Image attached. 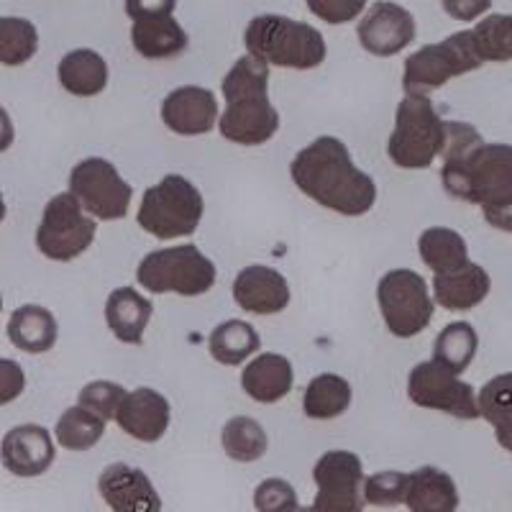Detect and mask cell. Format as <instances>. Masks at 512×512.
I'll return each instance as SVG.
<instances>
[{
    "instance_id": "obj_1",
    "label": "cell",
    "mask_w": 512,
    "mask_h": 512,
    "mask_svg": "<svg viewBox=\"0 0 512 512\" xmlns=\"http://www.w3.org/2000/svg\"><path fill=\"white\" fill-rule=\"evenodd\" d=\"M443 190L456 200L500 210L512 205V146L484 144L472 123L446 121L443 144Z\"/></svg>"
},
{
    "instance_id": "obj_2",
    "label": "cell",
    "mask_w": 512,
    "mask_h": 512,
    "mask_svg": "<svg viewBox=\"0 0 512 512\" xmlns=\"http://www.w3.org/2000/svg\"><path fill=\"white\" fill-rule=\"evenodd\" d=\"M290 177L303 195L338 216H364L377 203V185L351 159L349 146L336 136H320L297 152Z\"/></svg>"
},
{
    "instance_id": "obj_3",
    "label": "cell",
    "mask_w": 512,
    "mask_h": 512,
    "mask_svg": "<svg viewBox=\"0 0 512 512\" xmlns=\"http://www.w3.org/2000/svg\"><path fill=\"white\" fill-rule=\"evenodd\" d=\"M226 111L218 118V131L226 141L241 146H262L280 131V113L269 100V64L241 57L221 85Z\"/></svg>"
},
{
    "instance_id": "obj_4",
    "label": "cell",
    "mask_w": 512,
    "mask_h": 512,
    "mask_svg": "<svg viewBox=\"0 0 512 512\" xmlns=\"http://www.w3.org/2000/svg\"><path fill=\"white\" fill-rule=\"evenodd\" d=\"M244 44L251 57L287 70H315L328 54L326 39L315 26L274 13L251 18Z\"/></svg>"
},
{
    "instance_id": "obj_5",
    "label": "cell",
    "mask_w": 512,
    "mask_h": 512,
    "mask_svg": "<svg viewBox=\"0 0 512 512\" xmlns=\"http://www.w3.org/2000/svg\"><path fill=\"white\" fill-rule=\"evenodd\" d=\"M446 144V121L428 95H405L397 105L395 131L387 144L392 164L400 169H428Z\"/></svg>"
},
{
    "instance_id": "obj_6",
    "label": "cell",
    "mask_w": 512,
    "mask_h": 512,
    "mask_svg": "<svg viewBox=\"0 0 512 512\" xmlns=\"http://www.w3.org/2000/svg\"><path fill=\"white\" fill-rule=\"evenodd\" d=\"M203 195L187 177L167 175L157 185L146 187L139 205V226L157 239L169 241L192 236L203 221Z\"/></svg>"
},
{
    "instance_id": "obj_7",
    "label": "cell",
    "mask_w": 512,
    "mask_h": 512,
    "mask_svg": "<svg viewBox=\"0 0 512 512\" xmlns=\"http://www.w3.org/2000/svg\"><path fill=\"white\" fill-rule=\"evenodd\" d=\"M136 282L152 295L198 297L216 285V264L195 244L172 246L146 254L136 269Z\"/></svg>"
},
{
    "instance_id": "obj_8",
    "label": "cell",
    "mask_w": 512,
    "mask_h": 512,
    "mask_svg": "<svg viewBox=\"0 0 512 512\" xmlns=\"http://www.w3.org/2000/svg\"><path fill=\"white\" fill-rule=\"evenodd\" d=\"M472 31H459L438 44H428L405 59L402 88L408 95H428L443 88L448 80L482 67Z\"/></svg>"
},
{
    "instance_id": "obj_9",
    "label": "cell",
    "mask_w": 512,
    "mask_h": 512,
    "mask_svg": "<svg viewBox=\"0 0 512 512\" xmlns=\"http://www.w3.org/2000/svg\"><path fill=\"white\" fill-rule=\"evenodd\" d=\"M377 303L384 326L392 336L413 338L431 326L433 297L428 285L413 269H392L379 280Z\"/></svg>"
},
{
    "instance_id": "obj_10",
    "label": "cell",
    "mask_w": 512,
    "mask_h": 512,
    "mask_svg": "<svg viewBox=\"0 0 512 512\" xmlns=\"http://www.w3.org/2000/svg\"><path fill=\"white\" fill-rule=\"evenodd\" d=\"M95 221L85 216L72 192H59L47 203L36 228V249L52 262H72L93 246Z\"/></svg>"
},
{
    "instance_id": "obj_11",
    "label": "cell",
    "mask_w": 512,
    "mask_h": 512,
    "mask_svg": "<svg viewBox=\"0 0 512 512\" xmlns=\"http://www.w3.org/2000/svg\"><path fill=\"white\" fill-rule=\"evenodd\" d=\"M70 192L95 221H121L128 216L134 190L108 159L90 157L70 172Z\"/></svg>"
},
{
    "instance_id": "obj_12",
    "label": "cell",
    "mask_w": 512,
    "mask_h": 512,
    "mask_svg": "<svg viewBox=\"0 0 512 512\" xmlns=\"http://www.w3.org/2000/svg\"><path fill=\"white\" fill-rule=\"evenodd\" d=\"M408 397L425 410H441L459 420H477V392L438 361H420L408 377Z\"/></svg>"
},
{
    "instance_id": "obj_13",
    "label": "cell",
    "mask_w": 512,
    "mask_h": 512,
    "mask_svg": "<svg viewBox=\"0 0 512 512\" xmlns=\"http://www.w3.org/2000/svg\"><path fill=\"white\" fill-rule=\"evenodd\" d=\"M318 484L313 507L318 512H364V466L351 451H326L313 469Z\"/></svg>"
},
{
    "instance_id": "obj_14",
    "label": "cell",
    "mask_w": 512,
    "mask_h": 512,
    "mask_svg": "<svg viewBox=\"0 0 512 512\" xmlns=\"http://www.w3.org/2000/svg\"><path fill=\"white\" fill-rule=\"evenodd\" d=\"M356 34L361 47L374 57H395L415 41V18L408 8L379 0L364 13Z\"/></svg>"
},
{
    "instance_id": "obj_15",
    "label": "cell",
    "mask_w": 512,
    "mask_h": 512,
    "mask_svg": "<svg viewBox=\"0 0 512 512\" xmlns=\"http://www.w3.org/2000/svg\"><path fill=\"white\" fill-rule=\"evenodd\" d=\"M57 459L52 433L44 425H16L3 436L0 443V461L16 477H39L49 472Z\"/></svg>"
},
{
    "instance_id": "obj_16",
    "label": "cell",
    "mask_w": 512,
    "mask_h": 512,
    "mask_svg": "<svg viewBox=\"0 0 512 512\" xmlns=\"http://www.w3.org/2000/svg\"><path fill=\"white\" fill-rule=\"evenodd\" d=\"M100 497L113 512H162V497L141 469L128 464L105 466L98 479Z\"/></svg>"
},
{
    "instance_id": "obj_17",
    "label": "cell",
    "mask_w": 512,
    "mask_h": 512,
    "mask_svg": "<svg viewBox=\"0 0 512 512\" xmlns=\"http://www.w3.org/2000/svg\"><path fill=\"white\" fill-rule=\"evenodd\" d=\"M162 121L177 136L210 134L218 123V100L208 88L185 85L164 98Z\"/></svg>"
},
{
    "instance_id": "obj_18",
    "label": "cell",
    "mask_w": 512,
    "mask_h": 512,
    "mask_svg": "<svg viewBox=\"0 0 512 512\" xmlns=\"http://www.w3.org/2000/svg\"><path fill=\"white\" fill-rule=\"evenodd\" d=\"M233 300L251 315H277L290 305V285L277 269L251 264L236 274Z\"/></svg>"
},
{
    "instance_id": "obj_19",
    "label": "cell",
    "mask_w": 512,
    "mask_h": 512,
    "mask_svg": "<svg viewBox=\"0 0 512 512\" xmlns=\"http://www.w3.org/2000/svg\"><path fill=\"white\" fill-rule=\"evenodd\" d=\"M169 400L152 387H139L126 392L121 408L116 413V423L123 433L141 443H157L169 428Z\"/></svg>"
},
{
    "instance_id": "obj_20",
    "label": "cell",
    "mask_w": 512,
    "mask_h": 512,
    "mask_svg": "<svg viewBox=\"0 0 512 512\" xmlns=\"http://www.w3.org/2000/svg\"><path fill=\"white\" fill-rule=\"evenodd\" d=\"M489 287H492V280H489L487 269L474 262H466L454 272L433 277V297L441 308L451 310V313H466V310L482 305L484 297L489 295Z\"/></svg>"
},
{
    "instance_id": "obj_21",
    "label": "cell",
    "mask_w": 512,
    "mask_h": 512,
    "mask_svg": "<svg viewBox=\"0 0 512 512\" xmlns=\"http://www.w3.org/2000/svg\"><path fill=\"white\" fill-rule=\"evenodd\" d=\"M154 313L152 300L134 290V287H118L105 300V323L113 336L128 346L144 344V331Z\"/></svg>"
},
{
    "instance_id": "obj_22",
    "label": "cell",
    "mask_w": 512,
    "mask_h": 512,
    "mask_svg": "<svg viewBox=\"0 0 512 512\" xmlns=\"http://www.w3.org/2000/svg\"><path fill=\"white\" fill-rule=\"evenodd\" d=\"M292 382H295V372H292L290 359L282 354H269V351L251 359L241 372L244 392L262 405H272L290 395Z\"/></svg>"
},
{
    "instance_id": "obj_23",
    "label": "cell",
    "mask_w": 512,
    "mask_h": 512,
    "mask_svg": "<svg viewBox=\"0 0 512 512\" xmlns=\"http://www.w3.org/2000/svg\"><path fill=\"white\" fill-rule=\"evenodd\" d=\"M131 44L144 59H172L185 52L190 39L172 13H157L136 18L131 26Z\"/></svg>"
},
{
    "instance_id": "obj_24",
    "label": "cell",
    "mask_w": 512,
    "mask_h": 512,
    "mask_svg": "<svg viewBox=\"0 0 512 512\" xmlns=\"http://www.w3.org/2000/svg\"><path fill=\"white\" fill-rule=\"evenodd\" d=\"M405 505L410 512H456L459 510V489L451 474L436 466H420L410 474Z\"/></svg>"
},
{
    "instance_id": "obj_25",
    "label": "cell",
    "mask_w": 512,
    "mask_h": 512,
    "mask_svg": "<svg viewBox=\"0 0 512 512\" xmlns=\"http://www.w3.org/2000/svg\"><path fill=\"white\" fill-rule=\"evenodd\" d=\"M8 338L18 351L47 354L54 349L59 336L57 318L41 305H21L8 320Z\"/></svg>"
},
{
    "instance_id": "obj_26",
    "label": "cell",
    "mask_w": 512,
    "mask_h": 512,
    "mask_svg": "<svg viewBox=\"0 0 512 512\" xmlns=\"http://www.w3.org/2000/svg\"><path fill=\"white\" fill-rule=\"evenodd\" d=\"M59 85L77 98H93L108 88V64L93 49H75L57 67Z\"/></svg>"
},
{
    "instance_id": "obj_27",
    "label": "cell",
    "mask_w": 512,
    "mask_h": 512,
    "mask_svg": "<svg viewBox=\"0 0 512 512\" xmlns=\"http://www.w3.org/2000/svg\"><path fill=\"white\" fill-rule=\"evenodd\" d=\"M210 356L223 367H239L249 356L259 354L262 338L246 320H226L208 336Z\"/></svg>"
},
{
    "instance_id": "obj_28",
    "label": "cell",
    "mask_w": 512,
    "mask_h": 512,
    "mask_svg": "<svg viewBox=\"0 0 512 512\" xmlns=\"http://www.w3.org/2000/svg\"><path fill=\"white\" fill-rule=\"evenodd\" d=\"M418 251L423 264L433 274L454 272V269L464 267L469 262V249H466L464 236L456 233L454 228H425L418 239Z\"/></svg>"
},
{
    "instance_id": "obj_29",
    "label": "cell",
    "mask_w": 512,
    "mask_h": 512,
    "mask_svg": "<svg viewBox=\"0 0 512 512\" xmlns=\"http://www.w3.org/2000/svg\"><path fill=\"white\" fill-rule=\"evenodd\" d=\"M479 415L495 428L497 443L512 454V372L489 379L477 395Z\"/></svg>"
},
{
    "instance_id": "obj_30",
    "label": "cell",
    "mask_w": 512,
    "mask_h": 512,
    "mask_svg": "<svg viewBox=\"0 0 512 512\" xmlns=\"http://www.w3.org/2000/svg\"><path fill=\"white\" fill-rule=\"evenodd\" d=\"M351 405V384L341 374H318L303 395V410L313 420H333Z\"/></svg>"
},
{
    "instance_id": "obj_31",
    "label": "cell",
    "mask_w": 512,
    "mask_h": 512,
    "mask_svg": "<svg viewBox=\"0 0 512 512\" xmlns=\"http://www.w3.org/2000/svg\"><path fill=\"white\" fill-rule=\"evenodd\" d=\"M479 349V336L474 331L472 323L456 320L448 323L441 333L436 336V346H433V361L443 364L454 374H461L469 369Z\"/></svg>"
},
{
    "instance_id": "obj_32",
    "label": "cell",
    "mask_w": 512,
    "mask_h": 512,
    "mask_svg": "<svg viewBox=\"0 0 512 512\" xmlns=\"http://www.w3.org/2000/svg\"><path fill=\"white\" fill-rule=\"evenodd\" d=\"M221 443L228 459L251 464L267 454V431L249 415H236L223 425Z\"/></svg>"
},
{
    "instance_id": "obj_33",
    "label": "cell",
    "mask_w": 512,
    "mask_h": 512,
    "mask_svg": "<svg viewBox=\"0 0 512 512\" xmlns=\"http://www.w3.org/2000/svg\"><path fill=\"white\" fill-rule=\"evenodd\" d=\"M39 49V31L29 18L0 16V64L21 67Z\"/></svg>"
},
{
    "instance_id": "obj_34",
    "label": "cell",
    "mask_w": 512,
    "mask_h": 512,
    "mask_svg": "<svg viewBox=\"0 0 512 512\" xmlns=\"http://www.w3.org/2000/svg\"><path fill=\"white\" fill-rule=\"evenodd\" d=\"M54 433H57L59 446L67 451H90L103 438L105 420H100L82 405H75V408L64 410Z\"/></svg>"
},
{
    "instance_id": "obj_35",
    "label": "cell",
    "mask_w": 512,
    "mask_h": 512,
    "mask_svg": "<svg viewBox=\"0 0 512 512\" xmlns=\"http://www.w3.org/2000/svg\"><path fill=\"white\" fill-rule=\"evenodd\" d=\"M472 36L482 62H510L512 59V16L492 13L474 26Z\"/></svg>"
},
{
    "instance_id": "obj_36",
    "label": "cell",
    "mask_w": 512,
    "mask_h": 512,
    "mask_svg": "<svg viewBox=\"0 0 512 512\" xmlns=\"http://www.w3.org/2000/svg\"><path fill=\"white\" fill-rule=\"evenodd\" d=\"M410 474L377 472L364 479V502L374 507H397L408 495Z\"/></svg>"
},
{
    "instance_id": "obj_37",
    "label": "cell",
    "mask_w": 512,
    "mask_h": 512,
    "mask_svg": "<svg viewBox=\"0 0 512 512\" xmlns=\"http://www.w3.org/2000/svg\"><path fill=\"white\" fill-rule=\"evenodd\" d=\"M123 397H126V390H123L121 384L100 379V382L85 384L77 400H80L82 408L90 410V413L98 415L100 420L108 423V420H116V413L118 408H121Z\"/></svg>"
},
{
    "instance_id": "obj_38",
    "label": "cell",
    "mask_w": 512,
    "mask_h": 512,
    "mask_svg": "<svg viewBox=\"0 0 512 512\" xmlns=\"http://www.w3.org/2000/svg\"><path fill=\"white\" fill-rule=\"evenodd\" d=\"M256 512H292L297 507V492L287 479H264L254 489Z\"/></svg>"
},
{
    "instance_id": "obj_39",
    "label": "cell",
    "mask_w": 512,
    "mask_h": 512,
    "mask_svg": "<svg viewBox=\"0 0 512 512\" xmlns=\"http://www.w3.org/2000/svg\"><path fill=\"white\" fill-rule=\"evenodd\" d=\"M313 16L326 24H351L367 8V0H305Z\"/></svg>"
},
{
    "instance_id": "obj_40",
    "label": "cell",
    "mask_w": 512,
    "mask_h": 512,
    "mask_svg": "<svg viewBox=\"0 0 512 512\" xmlns=\"http://www.w3.org/2000/svg\"><path fill=\"white\" fill-rule=\"evenodd\" d=\"M26 390V374L13 359H0V408L18 400Z\"/></svg>"
},
{
    "instance_id": "obj_41",
    "label": "cell",
    "mask_w": 512,
    "mask_h": 512,
    "mask_svg": "<svg viewBox=\"0 0 512 512\" xmlns=\"http://www.w3.org/2000/svg\"><path fill=\"white\" fill-rule=\"evenodd\" d=\"M441 6L451 18L469 24L492 8V0H441Z\"/></svg>"
},
{
    "instance_id": "obj_42",
    "label": "cell",
    "mask_w": 512,
    "mask_h": 512,
    "mask_svg": "<svg viewBox=\"0 0 512 512\" xmlns=\"http://www.w3.org/2000/svg\"><path fill=\"white\" fill-rule=\"evenodd\" d=\"M177 0H126V13L131 21L141 16H157V13H172Z\"/></svg>"
},
{
    "instance_id": "obj_43",
    "label": "cell",
    "mask_w": 512,
    "mask_h": 512,
    "mask_svg": "<svg viewBox=\"0 0 512 512\" xmlns=\"http://www.w3.org/2000/svg\"><path fill=\"white\" fill-rule=\"evenodd\" d=\"M484 221L497 231H510L512 233V205L510 208L500 210H484Z\"/></svg>"
},
{
    "instance_id": "obj_44",
    "label": "cell",
    "mask_w": 512,
    "mask_h": 512,
    "mask_svg": "<svg viewBox=\"0 0 512 512\" xmlns=\"http://www.w3.org/2000/svg\"><path fill=\"white\" fill-rule=\"evenodd\" d=\"M13 139H16V128H13V121L6 108L0 105V154L11 149Z\"/></svg>"
},
{
    "instance_id": "obj_45",
    "label": "cell",
    "mask_w": 512,
    "mask_h": 512,
    "mask_svg": "<svg viewBox=\"0 0 512 512\" xmlns=\"http://www.w3.org/2000/svg\"><path fill=\"white\" fill-rule=\"evenodd\" d=\"M6 213H8V208H6V200H3V195H0V223L6 221Z\"/></svg>"
},
{
    "instance_id": "obj_46",
    "label": "cell",
    "mask_w": 512,
    "mask_h": 512,
    "mask_svg": "<svg viewBox=\"0 0 512 512\" xmlns=\"http://www.w3.org/2000/svg\"><path fill=\"white\" fill-rule=\"evenodd\" d=\"M292 512H318V510H315V507H295Z\"/></svg>"
},
{
    "instance_id": "obj_47",
    "label": "cell",
    "mask_w": 512,
    "mask_h": 512,
    "mask_svg": "<svg viewBox=\"0 0 512 512\" xmlns=\"http://www.w3.org/2000/svg\"><path fill=\"white\" fill-rule=\"evenodd\" d=\"M0 310H3V295H0Z\"/></svg>"
}]
</instances>
